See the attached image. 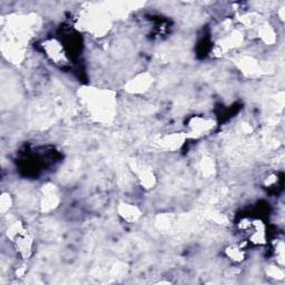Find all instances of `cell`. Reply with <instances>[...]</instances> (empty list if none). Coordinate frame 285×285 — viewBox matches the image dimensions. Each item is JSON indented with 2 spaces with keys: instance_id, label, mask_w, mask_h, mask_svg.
Listing matches in <instances>:
<instances>
[{
  "instance_id": "obj_5",
  "label": "cell",
  "mask_w": 285,
  "mask_h": 285,
  "mask_svg": "<svg viewBox=\"0 0 285 285\" xmlns=\"http://www.w3.org/2000/svg\"><path fill=\"white\" fill-rule=\"evenodd\" d=\"M227 256L235 262H242L244 260V251L238 246H231L226 251Z\"/></svg>"
},
{
  "instance_id": "obj_1",
  "label": "cell",
  "mask_w": 285,
  "mask_h": 285,
  "mask_svg": "<svg viewBox=\"0 0 285 285\" xmlns=\"http://www.w3.org/2000/svg\"><path fill=\"white\" fill-rule=\"evenodd\" d=\"M44 49L47 56L53 63L61 64L66 60V53H64V47L57 40H48L44 44Z\"/></svg>"
},
{
  "instance_id": "obj_4",
  "label": "cell",
  "mask_w": 285,
  "mask_h": 285,
  "mask_svg": "<svg viewBox=\"0 0 285 285\" xmlns=\"http://www.w3.org/2000/svg\"><path fill=\"white\" fill-rule=\"evenodd\" d=\"M121 215L129 222L136 221L137 217L140 216V211H138L135 206L125 204V205H123L121 207Z\"/></svg>"
},
{
  "instance_id": "obj_3",
  "label": "cell",
  "mask_w": 285,
  "mask_h": 285,
  "mask_svg": "<svg viewBox=\"0 0 285 285\" xmlns=\"http://www.w3.org/2000/svg\"><path fill=\"white\" fill-rule=\"evenodd\" d=\"M213 124L214 123L210 121V119H204L201 117H197V118H194L193 121H192L190 127L194 133H196L197 135H202V134L209 132V130L213 128V126H214Z\"/></svg>"
},
{
  "instance_id": "obj_2",
  "label": "cell",
  "mask_w": 285,
  "mask_h": 285,
  "mask_svg": "<svg viewBox=\"0 0 285 285\" xmlns=\"http://www.w3.org/2000/svg\"><path fill=\"white\" fill-rule=\"evenodd\" d=\"M185 136L182 134H169L161 137L160 140V145L167 149H176L183 144Z\"/></svg>"
}]
</instances>
